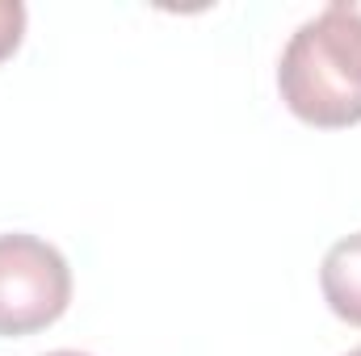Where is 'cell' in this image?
<instances>
[{
  "instance_id": "1",
  "label": "cell",
  "mask_w": 361,
  "mask_h": 356,
  "mask_svg": "<svg viewBox=\"0 0 361 356\" xmlns=\"http://www.w3.org/2000/svg\"><path fill=\"white\" fill-rule=\"evenodd\" d=\"M286 109L319 130L361 122V0H336L302 21L277 63Z\"/></svg>"
},
{
  "instance_id": "2",
  "label": "cell",
  "mask_w": 361,
  "mask_h": 356,
  "mask_svg": "<svg viewBox=\"0 0 361 356\" xmlns=\"http://www.w3.org/2000/svg\"><path fill=\"white\" fill-rule=\"evenodd\" d=\"M72 268L38 235H0V336H34L63 319Z\"/></svg>"
},
{
  "instance_id": "3",
  "label": "cell",
  "mask_w": 361,
  "mask_h": 356,
  "mask_svg": "<svg viewBox=\"0 0 361 356\" xmlns=\"http://www.w3.org/2000/svg\"><path fill=\"white\" fill-rule=\"evenodd\" d=\"M319 289L336 319H345L349 327H361V231L328 248L319 265Z\"/></svg>"
},
{
  "instance_id": "4",
  "label": "cell",
  "mask_w": 361,
  "mask_h": 356,
  "mask_svg": "<svg viewBox=\"0 0 361 356\" xmlns=\"http://www.w3.org/2000/svg\"><path fill=\"white\" fill-rule=\"evenodd\" d=\"M21 34H25V8L17 0H0V63L21 46Z\"/></svg>"
},
{
  "instance_id": "5",
  "label": "cell",
  "mask_w": 361,
  "mask_h": 356,
  "mask_svg": "<svg viewBox=\"0 0 361 356\" xmlns=\"http://www.w3.org/2000/svg\"><path fill=\"white\" fill-rule=\"evenodd\" d=\"M47 356H89V352H72V348H63V352H47Z\"/></svg>"
},
{
  "instance_id": "6",
  "label": "cell",
  "mask_w": 361,
  "mask_h": 356,
  "mask_svg": "<svg viewBox=\"0 0 361 356\" xmlns=\"http://www.w3.org/2000/svg\"><path fill=\"white\" fill-rule=\"evenodd\" d=\"M349 356H361V348H353V352H349Z\"/></svg>"
}]
</instances>
